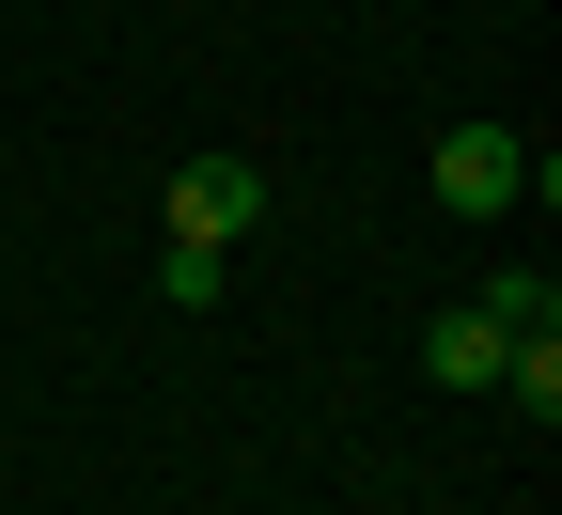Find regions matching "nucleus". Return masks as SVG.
Wrapping results in <instances>:
<instances>
[{"mask_svg": "<svg viewBox=\"0 0 562 515\" xmlns=\"http://www.w3.org/2000/svg\"><path fill=\"white\" fill-rule=\"evenodd\" d=\"M516 188H531V141H516V125H453V141H438V203H453V219H501Z\"/></svg>", "mask_w": 562, "mask_h": 515, "instance_id": "obj_1", "label": "nucleus"}, {"mask_svg": "<svg viewBox=\"0 0 562 515\" xmlns=\"http://www.w3.org/2000/svg\"><path fill=\"white\" fill-rule=\"evenodd\" d=\"M157 298H172V313H203V298H220V250H188V235H172V250H157Z\"/></svg>", "mask_w": 562, "mask_h": 515, "instance_id": "obj_6", "label": "nucleus"}, {"mask_svg": "<svg viewBox=\"0 0 562 515\" xmlns=\"http://www.w3.org/2000/svg\"><path fill=\"white\" fill-rule=\"evenodd\" d=\"M501 328H484V313H438V328H422V376H438V391H501Z\"/></svg>", "mask_w": 562, "mask_h": 515, "instance_id": "obj_3", "label": "nucleus"}, {"mask_svg": "<svg viewBox=\"0 0 562 515\" xmlns=\"http://www.w3.org/2000/svg\"><path fill=\"white\" fill-rule=\"evenodd\" d=\"M250 219H266V172H250V157H188V172H172V235H188V250H235Z\"/></svg>", "mask_w": 562, "mask_h": 515, "instance_id": "obj_2", "label": "nucleus"}, {"mask_svg": "<svg viewBox=\"0 0 562 515\" xmlns=\"http://www.w3.org/2000/svg\"><path fill=\"white\" fill-rule=\"evenodd\" d=\"M469 313L501 328V344H547V328H562V298H547V266H501V281H484Z\"/></svg>", "mask_w": 562, "mask_h": 515, "instance_id": "obj_4", "label": "nucleus"}, {"mask_svg": "<svg viewBox=\"0 0 562 515\" xmlns=\"http://www.w3.org/2000/svg\"><path fill=\"white\" fill-rule=\"evenodd\" d=\"M501 391H516V406H531V422H562V328H547V344H516V359H501Z\"/></svg>", "mask_w": 562, "mask_h": 515, "instance_id": "obj_5", "label": "nucleus"}]
</instances>
